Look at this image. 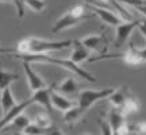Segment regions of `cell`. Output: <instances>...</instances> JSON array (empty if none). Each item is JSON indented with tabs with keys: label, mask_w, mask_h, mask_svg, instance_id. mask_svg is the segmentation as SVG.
Returning <instances> with one entry per match:
<instances>
[{
	"label": "cell",
	"mask_w": 146,
	"mask_h": 135,
	"mask_svg": "<svg viewBox=\"0 0 146 135\" xmlns=\"http://www.w3.org/2000/svg\"><path fill=\"white\" fill-rule=\"evenodd\" d=\"M73 39H61V41H50L45 38L27 36L18 42L14 49L3 50L4 53H19V54H43V53L58 52L62 49L72 47Z\"/></svg>",
	"instance_id": "6da1fadb"
},
{
	"label": "cell",
	"mask_w": 146,
	"mask_h": 135,
	"mask_svg": "<svg viewBox=\"0 0 146 135\" xmlns=\"http://www.w3.org/2000/svg\"><path fill=\"white\" fill-rule=\"evenodd\" d=\"M12 57L18 58L21 61H27L30 64H47V65H57L60 68H64L69 72L76 73L78 77L84 78L88 83H96L98 78L92 76L89 72L84 70L83 68L78 66V64H74L69 58V60H61V58L52 57L49 53H43V54H19V53H11Z\"/></svg>",
	"instance_id": "7a4b0ae2"
},
{
	"label": "cell",
	"mask_w": 146,
	"mask_h": 135,
	"mask_svg": "<svg viewBox=\"0 0 146 135\" xmlns=\"http://www.w3.org/2000/svg\"><path fill=\"white\" fill-rule=\"evenodd\" d=\"M115 91V88H104V89H83L78 92L77 104L83 109H89L94 104L100 100L108 99V96Z\"/></svg>",
	"instance_id": "3957f363"
},
{
	"label": "cell",
	"mask_w": 146,
	"mask_h": 135,
	"mask_svg": "<svg viewBox=\"0 0 146 135\" xmlns=\"http://www.w3.org/2000/svg\"><path fill=\"white\" fill-rule=\"evenodd\" d=\"M141 21H135V19H131V21H122L118 24L115 26V47L119 49L125 45L127 39L130 38L131 32L135 30L137 27L139 26Z\"/></svg>",
	"instance_id": "277c9868"
},
{
	"label": "cell",
	"mask_w": 146,
	"mask_h": 135,
	"mask_svg": "<svg viewBox=\"0 0 146 135\" xmlns=\"http://www.w3.org/2000/svg\"><path fill=\"white\" fill-rule=\"evenodd\" d=\"M89 8H91L94 15H96L103 23L108 24V26L115 27L122 22V16H119L118 14H115L112 11L107 10V8H102V7H99V5H96V4L89 5Z\"/></svg>",
	"instance_id": "5b68a950"
},
{
	"label": "cell",
	"mask_w": 146,
	"mask_h": 135,
	"mask_svg": "<svg viewBox=\"0 0 146 135\" xmlns=\"http://www.w3.org/2000/svg\"><path fill=\"white\" fill-rule=\"evenodd\" d=\"M52 91H53V85L52 87H46V88L38 89L34 91L33 95L30 96L33 104H39L42 107H45L46 111L50 114L53 109V104H52Z\"/></svg>",
	"instance_id": "8992f818"
},
{
	"label": "cell",
	"mask_w": 146,
	"mask_h": 135,
	"mask_svg": "<svg viewBox=\"0 0 146 135\" xmlns=\"http://www.w3.org/2000/svg\"><path fill=\"white\" fill-rule=\"evenodd\" d=\"M22 62H23V70H25V74H26L27 83H29V88L31 89L33 92H34V91H38V89L46 88L47 84L45 83V80L31 68V64L27 62V61H22Z\"/></svg>",
	"instance_id": "52a82bcc"
},
{
	"label": "cell",
	"mask_w": 146,
	"mask_h": 135,
	"mask_svg": "<svg viewBox=\"0 0 146 135\" xmlns=\"http://www.w3.org/2000/svg\"><path fill=\"white\" fill-rule=\"evenodd\" d=\"M80 22H83L80 18L74 16L70 11H66L64 15H61L57 21L54 22V24L52 27V31H53V34H58V32L64 31L66 28H70V27L78 24Z\"/></svg>",
	"instance_id": "ba28073f"
},
{
	"label": "cell",
	"mask_w": 146,
	"mask_h": 135,
	"mask_svg": "<svg viewBox=\"0 0 146 135\" xmlns=\"http://www.w3.org/2000/svg\"><path fill=\"white\" fill-rule=\"evenodd\" d=\"M85 46L88 47L91 52H102L104 53L107 50V38H106L104 32L102 34H92V35H87L81 38Z\"/></svg>",
	"instance_id": "9c48e42d"
},
{
	"label": "cell",
	"mask_w": 146,
	"mask_h": 135,
	"mask_svg": "<svg viewBox=\"0 0 146 135\" xmlns=\"http://www.w3.org/2000/svg\"><path fill=\"white\" fill-rule=\"evenodd\" d=\"M112 58H119L122 60L126 65L129 66H138L143 64L141 56L138 53V47L134 46V43H130V46L127 50H125L123 53H118V54H112Z\"/></svg>",
	"instance_id": "30bf717a"
},
{
	"label": "cell",
	"mask_w": 146,
	"mask_h": 135,
	"mask_svg": "<svg viewBox=\"0 0 146 135\" xmlns=\"http://www.w3.org/2000/svg\"><path fill=\"white\" fill-rule=\"evenodd\" d=\"M31 103V100H30V97L27 100H25V101H21V103H18L16 105H14L11 109H8L5 114H3V116H1V119H0V131H3L7 127V126L10 124L11 122H12V119L15 118V116H18L19 114H22L25 109L30 105Z\"/></svg>",
	"instance_id": "8fae6325"
},
{
	"label": "cell",
	"mask_w": 146,
	"mask_h": 135,
	"mask_svg": "<svg viewBox=\"0 0 146 135\" xmlns=\"http://www.w3.org/2000/svg\"><path fill=\"white\" fill-rule=\"evenodd\" d=\"M89 58H91V50L81 42V39H73L70 60L74 64H80L84 61H88Z\"/></svg>",
	"instance_id": "7c38bea8"
},
{
	"label": "cell",
	"mask_w": 146,
	"mask_h": 135,
	"mask_svg": "<svg viewBox=\"0 0 146 135\" xmlns=\"http://www.w3.org/2000/svg\"><path fill=\"white\" fill-rule=\"evenodd\" d=\"M54 89L60 92V93H65V95H78V83L77 80L73 77V76H69L65 80H62L60 84H54L53 85Z\"/></svg>",
	"instance_id": "4fadbf2b"
},
{
	"label": "cell",
	"mask_w": 146,
	"mask_h": 135,
	"mask_svg": "<svg viewBox=\"0 0 146 135\" xmlns=\"http://www.w3.org/2000/svg\"><path fill=\"white\" fill-rule=\"evenodd\" d=\"M108 123L111 126L112 134H116V131L119 130L123 124H126V115L120 111V108L112 107L108 115Z\"/></svg>",
	"instance_id": "5bb4252c"
},
{
	"label": "cell",
	"mask_w": 146,
	"mask_h": 135,
	"mask_svg": "<svg viewBox=\"0 0 146 135\" xmlns=\"http://www.w3.org/2000/svg\"><path fill=\"white\" fill-rule=\"evenodd\" d=\"M129 87L127 85H122L118 89H115L112 93L108 96V101L112 104V107H116V108H120L123 103L126 101V99L129 97Z\"/></svg>",
	"instance_id": "9a60e30c"
},
{
	"label": "cell",
	"mask_w": 146,
	"mask_h": 135,
	"mask_svg": "<svg viewBox=\"0 0 146 135\" xmlns=\"http://www.w3.org/2000/svg\"><path fill=\"white\" fill-rule=\"evenodd\" d=\"M52 104L53 107L58 111H61V112H65L66 109H69L70 107L74 105V101L72 100H69L68 97H65L62 95H60V92H57L54 87H53V91H52Z\"/></svg>",
	"instance_id": "2e32d148"
},
{
	"label": "cell",
	"mask_w": 146,
	"mask_h": 135,
	"mask_svg": "<svg viewBox=\"0 0 146 135\" xmlns=\"http://www.w3.org/2000/svg\"><path fill=\"white\" fill-rule=\"evenodd\" d=\"M0 104H1V109H3V114H5L8 109H11L14 105H16V100L14 97V93H12V91L11 88L3 89L1 92H0Z\"/></svg>",
	"instance_id": "e0dca14e"
},
{
	"label": "cell",
	"mask_w": 146,
	"mask_h": 135,
	"mask_svg": "<svg viewBox=\"0 0 146 135\" xmlns=\"http://www.w3.org/2000/svg\"><path fill=\"white\" fill-rule=\"evenodd\" d=\"M16 80H19V74L18 73L4 70L3 68H0V92L3 89L11 87V84L15 83Z\"/></svg>",
	"instance_id": "ac0fdd59"
},
{
	"label": "cell",
	"mask_w": 146,
	"mask_h": 135,
	"mask_svg": "<svg viewBox=\"0 0 146 135\" xmlns=\"http://www.w3.org/2000/svg\"><path fill=\"white\" fill-rule=\"evenodd\" d=\"M85 114V109H83L78 104H74L73 107H70L69 109L65 111V115H64V122L66 123H74L77 122L78 119H81V116Z\"/></svg>",
	"instance_id": "d6986e66"
},
{
	"label": "cell",
	"mask_w": 146,
	"mask_h": 135,
	"mask_svg": "<svg viewBox=\"0 0 146 135\" xmlns=\"http://www.w3.org/2000/svg\"><path fill=\"white\" fill-rule=\"evenodd\" d=\"M139 108V101L137 100L135 96H133V95H129V97L126 99V101L123 103V105L120 107V111L123 112L125 115H130V114H134L137 112Z\"/></svg>",
	"instance_id": "ffe728a7"
},
{
	"label": "cell",
	"mask_w": 146,
	"mask_h": 135,
	"mask_svg": "<svg viewBox=\"0 0 146 135\" xmlns=\"http://www.w3.org/2000/svg\"><path fill=\"white\" fill-rule=\"evenodd\" d=\"M30 122H31V120L29 119L26 115L22 112V114H19L18 116H15V118L12 119V122H11L8 126H10V127H12V128H15V130H18L19 132H22V131H23V128H25V127H26Z\"/></svg>",
	"instance_id": "44dd1931"
},
{
	"label": "cell",
	"mask_w": 146,
	"mask_h": 135,
	"mask_svg": "<svg viewBox=\"0 0 146 135\" xmlns=\"http://www.w3.org/2000/svg\"><path fill=\"white\" fill-rule=\"evenodd\" d=\"M33 122H34L35 124L39 126V127H41L43 131L47 130V128H49L50 126H53L52 118H50V116H49V114H46V112H41V114H36Z\"/></svg>",
	"instance_id": "7402d4cb"
},
{
	"label": "cell",
	"mask_w": 146,
	"mask_h": 135,
	"mask_svg": "<svg viewBox=\"0 0 146 135\" xmlns=\"http://www.w3.org/2000/svg\"><path fill=\"white\" fill-rule=\"evenodd\" d=\"M26 7L34 12H43L46 10V3L43 0H26Z\"/></svg>",
	"instance_id": "603a6c76"
},
{
	"label": "cell",
	"mask_w": 146,
	"mask_h": 135,
	"mask_svg": "<svg viewBox=\"0 0 146 135\" xmlns=\"http://www.w3.org/2000/svg\"><path fill=\"white\" fill-rule=\"evenodd\" d=\"M22 132H23V134H30L31 135V134H41V132H43V130H42L38 124H35L34 122H30V123L23 128Z\"/></svg>",
	"instance_id": "cb8c5ba5"
},
{
	"label": "cell",
	"mask_w": 146,
	"mask_h": 135,
	"mask_svg": "<svg viewBox=\"0 0 146 135\" xmlns=\"http://www.w3.org/2000/svg\"><path fill=\"white\" fill-rule=\"evenodd\" d=\"M12 3L15 4L18 18H23L25 12H26V0H14Z\"/></svg>",
	"instance_id": "d4e9b609"
},
{
	"label": "cell",
	"mask_w": 146,
	"mask_h": 135,
	"mask_svg": "<svg viewBox=\"0 0 146 135\" xmlns=\"http://www.w3.org/2000/svg\"><path fill=\"white\" fill-rule=\"evenodd\" d=\"M130 132H138V134H146V122H138L133 126Z\"/></svg>",
	"instance_id": "484cf974"
},
{
	"label": "cell",
	"mask_w": 146,
	"mask_h": 135,
	"mask_svg": "<svg viewBox=\"0 0 146 135\" xmlns=\"http://www.w3.org/2000/svg\"><path fill=\"white\" fill-rule=\"evenodd\" d=\"M99 124L102 127V134H112V130H111V126H110L108 120L106 122L104 119H100Z\"/></svg>",
	"instance_id": "4316f807"
},
{
	"label": "cell",
	"mask_w": 146,
	"mask_h": 135,
	"mask_svg": "<svg viewBox=\"0 0 146 135\" xmlns=\"http://www.w3.org/2000/svg\"><path fill=\"white\" fill-rule=\"evenodd\" d=\"M138 28H139V31L143 34V36L146 38V18H143L141 21V23H139V26H138Z\"/></svg>",
	"instance_id": "83f0119b"
},
{
	"label": "cell",
	"mask_w": 146,
	"mask_h": 135,
	"mask_svg": "<svg viewBox=\"0 0 146 135\" xmlns=\"http://www.w3.org/2000/svg\"><path fill=\"white\" fill-rule=\"evenodd\" d=\"M0 1H1V3H12L14 0H0Z\"/></svg>",
	"instance_id": "f1b7e54d"
}]
</instances>
